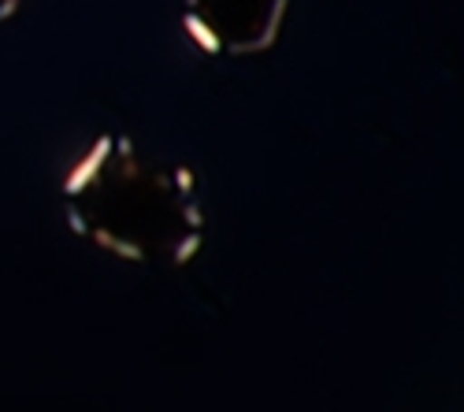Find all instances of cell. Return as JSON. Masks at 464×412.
Returning <instances> with one entry per match:
<instances>
[{
  "label": "cell",
  "instance_id": "6da1fadb",
  "mask_svg": "<svg viewBox=\"0 0 464 412\" xmlns=\"http://www.w3.org/2000/svg\"><path fill=\"white\" fill-rule=\"evenodd\" d=\"M67 223L97 249L149 268H182L198 256L205 216L182 164L149 157L123 134H104L63 182Z\"/></svg>",
  "mask_w": 464,
  "mask_h": 412
},
{
  "label": "cell",
  "instance_id": "7a4b0ae2",
  "mask_svg": "<svg viewBox=\"0 0 464 412\" xmlns=\"http://www.w3.org/2000/svg\"><path fill=\"white\" fill-rule=\"evenodd\" d=\"M290 0H186L182 26L212 56H256L272 49Z\"/></svg>",
  "mask_w": 464,
  "mask_h": 412
},
{
  "label": "cell",
  "instance_id": "3957f363",
  "mask_svg": "<svg viewBox=\"0 0 464 412\" xmlns=\"http://www.w3.org/2000/svg\"><path fill=\"white\" fill-rule=\"evenodd\" d=\"M19 8V0H0V19H8Z\"/></svg>",
  "mask_w": 464,
  "mask_h": 412
}]
</instances>
